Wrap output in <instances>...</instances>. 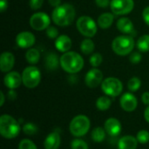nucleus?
I'll return each mask as SVG.
<instances>
[{
  "mask_svg": "<svg viewBox=\"0 0 149 149\" xmlns=\"http://www.w3.org/2000/svg\"><path fill=\"white\" fill-rule=\"evenodd\" d=\"M75 15V9L72 4L63 3L54 8L52 13V19L58 26H67L74 21Z\"/></svg>",
  "mask_w": 149,
  "mask_h": 149,
  "instance_id": "f257e3e1",
  "label": "nucleus"
},
{
  "mask_svg": "<svg viewBox=\"0 0 149 149\" xmlns=\"http://www.w3.org/2000/svg\"><path fill=\"white\" fill-rule=\"evenodd\" d=\"M60 66L68 73H78L84 67V59L78 52L69 51L60 57Z\"/></svg>",
  "mask_w": 149,
  "mask_h": 149,
  "instance_id": "f03ea898",
  "label": "nucleus"
},
{
  "mask_svg": "<svg viewBox=\"0 0 149 149\" xmlns=\"http://www.w3.org/2000/svg\"><path fill=\"white\" fill-rule=\"evenodd\" d=\"M19 122L11 115L3 114L0 117V134L7 140L16 138L20 133Z\"/></svg>",
  "mask_w": 149,
  "mask_h": 149,
  "instance_id": "7ed1b4c3",
  "label": "nucleus"
},
{
  "mask_svg": "<svg viewBox=\"0 0 149 149\" xmlns=\"http://www.w3.org/2000/svg\"><path fill=\"white\" fill-rule=\"evenodd\" d=\"M134 39L130 35H120L116 37L112 43L113 51L119 56L131 54L134 48Z\"/></svg>",
  "mask_w": 149,
  "mask_h": 149,
  "instance_id": "20e7f679",
  "label": "nucleus"
},
{
  "mask_svg": "<svg viewBox=\"0 0 149 149\" xmlns=\"http://www.w3.org/2000/svg\"><path fill=\"white\" fill-rule=\"evenodd\" d=\"M91 127V121L89 118L84 114L75 116L70 122L69 130L70 133L77 138L86 135Z\"/></svg>",
  "mask_w": 149,
  "mask_h": 149,
  "instance_id": "39448f33",
  "label": "nucleus"
},
{
  "mask_svg": "<svg viewBox=\"0 0 149 149\" xmlns=\"http://www.w3.org/2000/svg\"><path fill=\"white\" fill-rule=\"evenodd\" d=\"M23 84L29 89L37 87L41 81V72L39 69L34 65H30L24 68L22 73Z\"/></svg>",
  "mask_w": 149,
  "mask_h": 149,
  "instance_id": "423d86ee",
  "label": "nucleus"
},
{
  "mask_svg": "<svg viewBox=\"0 0 149 149\" xmlns=\"http://www.w3.org/2000/svg\"><path fill=\"white\" fill-rule=\"evenodd\" d=\"M76 26L80 34L89 38L94 37L98 30L96 22L88 16H82L79 17L76 23Z\"/></svg>",
  "mask_w": 149,
  "mask_h": 149,
  "instance_id": "0eeeda50",
  "label": "nucleus"
},
{
  "mask_svg": "<svg viewBox=\"0 0 149 149\" xmlns=\"http://www.w3.org/2000/svg\"><path fill=\"white\" fill-rule=\"evenodd\" d=\"M102 92L109 97H118L123 91L122 82L114 77H108L101 83Z\"/></svg>",
  "mask_w": 149,
  "mask_h": 149,
  "instance_id": "6e6552de",
  "label": "nucleus"
},
{
  "mask_svg": "<svg viewBox=\"0 0 149 149\" xmlns=\"http://www.w3.org/2000/svg\"><path fill=\"white\" fill-rule=\"evenodd\" d=\"M110 8L113 14L123 16L129 14L134 8V0H111Z\"/></svg>",
  "mask_w": 149,
  "mask_h": 149,
  "instance_id": "1a4fd4ad",
  "label": "nucleus"
},
{
  "mask_svg": "<svg viewBox=\"0 0 149 149\" xmlns=\"http://www.w3.org/2000/svg\"><path fill=\"white\" fill-rule=\"evenodd\" d=\"M51 24L50 17L45 12H37L30 18V25L35 31L46 30Z\"/></svg>",
  "mask_w": 149,
  "mask_h": 149,
  "instance_id": "9d476101",
  "label": "nucleus"
},
{
  "mask_svg": "<svg viewBox=\"0 0 149 149\" xmlns=\"http://www.w3.org/2000/svg\"><path fill=\"white\" fill-rule=\"evenodd\" d=\"M103 73L98 68H93L87 72L85 77L86 85L90 88H96L103 82Z\"/></svg>",
  "mask_w": 149,
  "mask_h": 149,
  "instance_id": "9b49d317",
  "label": "nucleus"
},
{
  "mask_svg": "<svg viewBox=\"0 0 149 149\" xmlns=\"http://www.w3.org/2000/svg\"><path fill=\"white\" fill-rule=\"evenodd\" d=\"M120 104L121 108L128 113L134 112L138 106V100L136 97L131 93H124L120 99Z\"/></svg>",
  "mask_w": 149,
  "mask_h": 149,
  "instance_id": "f8f14e48",
  "label": "nucleus"
},
{
  "mask_svg": "<svg viewBox=\"0 0 149 149\" xmlns=\"http://www.w3.org/2000/svg\"><path fill=\"white\" fill-rule=\"evenodd\" d=\"M36 42V38L33 33L30 31H22L19 32L16 37V43L20 48H30Z\"/></svg>",
  "mask_w": 149,
  "mask_h": 149,
  "instance_id": "ddd939ff",
  "label": "nucleus"
},
{
  "mask_svg": "<svg viewBox=\"0 0 149 149\" xmlns=\"http://www.w3.org/2000/svg\"><path fill=\"white\" fill-rule=\"evenodd\" d=\"M3 83L4 86L9 88L15 90L17 87L20 86V85L23 83L22 75H20L17 72H9L6 73V75L3 78Z\"/></svg>",
  "mask_w": 149,
  "mask_h": 149,
  "instance_id": "4468645a",
  "label": "nucleus"
},
{
  "mask_svg": "<svg viewBox=\"0 0 149 149\" xmlns=\"http://www.w3.org/2000/svg\"><path fill=\"white\" fill-rule=\"evenodd\" d=\"M104 128L107 134L111 137H116L121 133V123L116 118H109L104 124Z\"/></svg>",
  "mask_w": 149,
  "mask_h": 149,
  "instance_id": "2eb2a0df",
  "label": "nucleus"
},
{
  "mask_svg": "<svg viewBox=\"0 0 149 149\" xmlns=\"http://www.w3.org/2000/svg\"><path fill=\"white\" fill-rule=\"evenodd\" d=\"M15 65V57L11 52H5L0 57V69L3 72H9Z\"/></svg>",
  "mask_w": 149,
  "mask_h": 149,
  "instance_id": "dca6fc26",
  "label": "nucleus"
},
{
  "mask_svg": "<svg viewBox=\"0 0 149 149\" xmlns=\"http://www.w3.org/2000/svg\"><path fill=\"white\" fill-rule=\"evenodd\" d=\"M61 143V137L58 131L50 133L44 141L45 149H58Z\"/></svg>",
  "mask_w": 149,
  "mask_h": 149,
  "instance_id": "f3484780",
  "label": "nucleus"
},
{
  "mask_svg": "<svg viewBox=\"0 0 149 149\" xmlns=\"http://www.w3.org/2000/svg\"><path fill=\"white\" fill-rule=\"evenodd\" d=\"M117 29L127 35H135V31H134V25L133 24V22L128 18V17H121L117 21L116 24Z\"/></svg>",
  "mask_w": 149,
  "mask_h": 149,
  "instance_id": "a211bd4d",
  "label": "nucleus"
},
{
  "mask_svg": "<svg viewBox=\"0 0 149 149\" xmlns=\"http://www.w3.org/2000/svg\"><path fill=\"white\" fill-rule=\"evenodd\" d=\"M55 47L58 52H67L72 47V39L67 35H59L55 41Z\"/></svg>",
  "mask_w": 149,
  "mask_h": 149,
  "instance_id": "6ab92c4d",
  "label": "nucleus"
},
{
  "mask_svg": "<svg viewBox=\"0 0 149 149\" xmlns=\"http://www.w3.org/2000/svg\"><path fill=\"white\" fill-rule=\"evenodd\" d=\"M138 141L136 137L132 135H125L120 138L118 141L119 149H136L138 146Z\"/></svg>",
  "mask_w": 149,
  "mask_h": 149,
  "instance_id": "aec40b11",
  "label": "nucleus"
},
{
  "mask_svg": "<svg viewBox=\"0 0 149 149\" xmlns=\"http://www.w3.org/2000/svg\"><path fill=\"white\" fill-rule=\"evenodd\" d=\"M113 19H114V17L112 13L110 12L102 13L98 17V25L101 29H108L113 24Z\"/></svg>",
  "mask_w": 149,
  "mask_h": 149,
  "instance_id": "412c9836",
  "label": "nucleus"
},
{
  "mask_svg": "<svg viewBox=\"0 0 149 149\" xmlns=\"http://www.w3.org/2000/svg\"><path fill=\"white\" fill-rule=\"evenodd\" d=\"M60 65V58H58V55L54 52H50L47 54L45 58V66L50 71H54L58 69Z\"/></svg>",
  "mask_w": 149,
  "mask_h": 149,
  "instance_id": "4be33fe9",
  "label": "nucleus"
},
{
  "mask_svg": "<svg viewBox=\"0 0 149 149\" xmlns=\"http://www.w3.org/2000/svg\"><path fill=\"white\" fill-rule=\"evenodd\" d=\"M106 130L104 127H95L94 129L92 130L91 132V137L93 139V141L94 142H97V143H101L104 141L105 138H106Z\"/></svg>",
  "mask_w": 149,
  "mask_h": 149,
  "instance_id": "5701e85b",
  "label": "nucleus"
},
{
  "mask_svg": "<svg viewBox=\"0 0 149 149\" xmlns=\"http://www.w3.org/2000/svg\"><path fill=\"white\" fill-rule=\"evenodd\" d=\"M25 59L31 65H36L40 59V53L35 48L29 49L25 53Z\"/></svg>",
  "mask_w": 149,
  "mask_h": 149,
  "instance_id": "b1692460",
  "label": "nucleus"
},
{
  "mask_svg": "<svg viewBox=\"0 0 149 149\" xmlns=\"http://www.w3.org/2000/svg\"><path fill=\"white\" fill-rule=\"evenodd\" d=\"M112 100L109 96H101L96 100V107L100 111H107L110 108Z\"/></svg>",
  "mask_w": 149,
  "mask_h": 149,
  "instance_id": "393cba45",
  "label": "nucleus"
},
{
  "mask_svg": "<svg viewBox=\"0 0 149 149\" xmlns=\"http://www.w3.org/2000/svg\"><path fill=\"white\" fill-rule=\"evenodd\" d=\"M94 48H95L94 43H93V41L91 38H89L84 39V40L81 42L80 50H81L82 53H84L85 55H90L91 53H93V51H94Z\"/></svg>",
  "mask_w": 149,
  "mask_h": 149,
  "instance_id": "a878e982",
  "label": "nucleus"
},
{
  "mask_svg": "<svg viewBox=\"0 0 149 149\" xmlns=\"http://www.w3.org/2000/svg\"><path fill=\"white\" fill-rule=\"evenodd\" d=\"M136 46L138 50L141 52H149V35L145 34L140 37L136 42Z\"/></svg>",
  "mask_w": 149,
  "mask_h": 149,
  "instance_id": "bb28decb",
  "label": "nucleus"
},
{
  "mask_svg": "<svg viewBox=\"0 0 149 149\" xmlns=\"http://www.w3.org/2000/svg\"><path fill=\"white\" fill-rule=\"evenodd\" d=\"M141 80L138 77H133L127 82L128 90L133 93L137 92L141 88Z\"/></svg>",
  "mask_w": 149,
  "mask_h": 149,
  "instance_id": "cd10ccee",
  "label": "nucleus"
},
{
  "mask_svg": "<svg viewBox=\"0 0 149 149\" xmlns=\"http://www.w3.org/2000/svg\"><path fill=\"white\" fill-rule=\"evenodd\" d=\"M23 132L26 134V135H30V136H32L34 134H36L38 131V127L31 123V122H27L24 125L23 128H22Z\"/></svg>",
  "mask_w": 149,
  "mask_h": 149,
  "instance_id": "c85d7f7f",
  "label": "nucleus"
},
{
  "mask_svg": "<svg viewBox=\"0 0 149 149\" xmlns=\"http://www.w3.org/2000/svg\"><path fill=\"white\" fill-rule=\"evenodd\" d=\"M103 61V58H102V55L99 52H96V53H93L92 54V56L90 57L89 58V62H90V65L93 67V68H96L98 66H100L101 65Z\"/></svg>",
  "mask_w": 149,
  "mask_h": 149,
  "instance_id": "c756f323",
  "label": "nucleus"
},
{
  "mask_svg": "<svg viewBox=\"0 0 149 149\" xmlns=\"http://www.w3.org/2000/svg\"><path fill=\"white\" fill-rule=\"evenodd\" d=\"M136 139L141 144H147L149 141V132L147 130H141L137 133Z\"/></svg>",
  "mask_w": 149,
  "mask_h": 149,
  "instance_id": "7c9ffc66",
  "label": "nucleus"
},
{
  "mask_svg": "<svg viewBox=\"0 0 149 149\" xmlns=\"http://www.w3.org/2000/svg\"><path fill=\"white\" fill-rule=\"evenodd\" d=\"M18 149H38L35 143L29 139H23L18 144Z\"/></svg>",
  "mask_w": 149,
  "mask_h": 149,
  "instance_id": "2f4dec72",
  "label": "nucleus"
},
{
  "mask_svg": "<svg viewBox=\"0 0 149 149\" xmlns=\"http://www.w3.org/2000/svg\"><path fill=\"white\" fill-rule=\"evenodd\" d=\"M72 149H88L87 143L81 139H75L71 143Z\"/></svg>",
  "mask_w": 149,
  "mask_h": 149,
  "instance_id": "473e14b6",
  "label": "nucleus"
},
{
  "mask_svg": "<svg viewBox=\"0 0 149 149\" xmlns=\"http://www.w3.org/2000/svg\"><path fill=\"white\" fill-rule=\"evenodd\" d=\"M46 35L48 38H57L59 35H58V30L57 28H55L54 26H49L46 30Z\"/></svg>",
  "mask_w": 149,
  "mask_h": 149,
  "instance_id": "72a5a7b5",
  "label": "nucleus"
},
{
  "mask_svg": "<svg viewBox=\"0 0 149 149\" xmlns=\"http://www.w3.org/2000/svg\"><path fill=\"white\" fill-rule=\"evenodd\" d=\"M141 58H141V54L140 52H132L130 54V56H129V61L132 64H134V65L139 64L141 61Z\"/></svg>",
  "mask_w": 149,
  "mask_h": 149,
  "instance_id": "f704fd0d",
  "label": "nucleus"
},
{
  "mask_svg": "<svg viewBox=\"0 0 149 149\" xmlns=\"http://www.w3.org/2000/svg\"><path fill=\"white\" fill-rule=\"evenodd\" d=\"M44 3V0H30L29 1V5L31 8V10H38L42 7Z\"/></svg>",
  "mask_w": 149,
  "mask_h": 149,
  "instance_id": "c9c22d12",
  "label": "nucleus"
},
{
  "mask_svg": "<svg viewBox=\"0 0 149 149\" xmlns=\"http://www.w3.org/2000/svg\"><path fill=\"white\" fill-rule=\"evenodd\" d=\"M142 17L144 22L149 26V6H147L142 11Z\"/></svg>",
  "mask_w": 149,
  "mask_h": 149,
  "instance_id": "e433bc0d",
  "label": "nucleus"
},
{
  "mask_svg": "<svg viewBox=\"0 0 149 149\" xmlns=\"http://www.w3.org/2000/svg\"><path fill=\"white\" fill-rule=\"evenodd\" d=\"M95 3L100 8H106L110 4L111 1L110 0H95Z\"/></svg>",
  "mask_w": 149,
  "mask_h": 149,
  "instance_id": "4c0bfd02",
  "label": "nucleus"
},
{
  "mask_svg": "<svg viewBox=\"0 0 149 149\" xmlns=\"http://www.w3.org/2000/svg\"><path fill=\"white\" fill-rule=\"evenodd\" d=\"M141 100L143 104L149 106V92H145L141 96Z\"/></svg>",
  "mask_w": 149,
  "mask_h": 149,
  "instance_id": "58836bf2",
  "label": "nucleus"
},
{
  "mask_svg": "<svg viewBox=\"0 0 149 149\" xmlns=\"http://www.w3.org/2000/svg\"><path fill=\"white\" fill-rule=\"evenodd\" d=\"M8 7V1L7 0H0V11L3 12Z\"/></svg>",
  "mask_w": 149,
  "mask_h": 149,
  "instance_id": "ea45409f",
  "label": "nucleus"
},
{
  "mask_svg": "<svg viewBox=\"0 0 149 149\" xmlns=\"http://www.w3.org/2000/svg\"><path fill=\"white\" fill-rule=\"evenodd\" d=\"M8 98H9L10 100H16V98H17V93H16L14 90L10 89V91H9V93H8Z\"/></svg>",
  "mask_w": 149,
  "mask_h": 149,
  "instance_id": "a19ab883",
  "label": "nucleus"
},
{
  "mask_svg": "<svg viewBox=\"0 0 149 149\" xmlns=\"http://www.w3.org/2000/svg\"><path fill=\"white\" fill-rule=\"evenodd\" d=\"M48 3L54 8L59 6L61 4V0H48Z\"/></svg>",
  "mask_w": 149,
  "mask_h": 149,
  "instance_id": "79ce46f5",
  "label": "nucleus"
},
{
  "mask_svg": "<svg viewBox=\"0 0 149 149\" xmlns=\"http://www.w3.org/2000/svg\"><path fill=\"white\" fill-rule=\"evenodd\" d=\"M144 119L146 120L147 122L149 123V106H148V107L144 111Z\"/></svg>",
  "mask_w": 149,
  "mask_h": 149,
  "instance_id": "37998d69",
  "label": "nucleus"
},
{
  "mask_svg": "<svg viewBox=\"0 0 149 149\" xmlns=\"http://www.w3.org/2000/svg\"><path fill=\"white\" fill-rule=\"evenodd\" d=\"M0 97H1V101H0V106L2 107L4 103V94L3 92H0Z\"/></svg>",
  "mask_w": 149,
  "mask_h": 149,
  "instance_id": "c03bdc74",
  "label": "nucleus"
}]
</instances>
